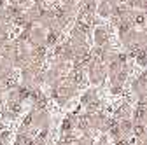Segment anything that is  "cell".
<instances>
[{
  "instance_id": "cell-4",
  "label": "cell",
  "mask_w": 147,
  "mask_h": 145,
  "mask_svg": "<svg viewBox=\"0 0 147 145\" xmlns=\"http://www.w3.org/2000/svg\"><path fill=\"white\" fill-rule=\"evenodd\" d=\"M11 140V131L9 130H4L2 133H0V145H7Z\"/></svg>"
},
{
  "instance_id": "cell-2",
  "label": "cell",
  "mask_w": 147,
  "mask_h": 145,
  "mask_svg": "<svg viewBox=\"0 0 147 145\" xmlns=\"http://www.w3.org/2000/svg\"><path fill=\"white\" fill-rule=\"evenodd\" d=\"M128 114H130V107H128V105H121L119 108H117V112H116V115L117 117H128Z\"/></svg>"
},
{
  "instance_id": "cell-3",
  "label": "cell",
  "mask_w": 147,
  "mask_h": 145,
  "mask_svg": "<svg viewBox=\"0 0 147 145\" xmlns=\"http://www.w3.org/2000/svg\"><path fill=\"white\" fill-rule=\"evenodd\" d=\"M133 23L135 25H144L145 23V12H135L133 14Z\"/></svg>"
},
{
  "instance_id": "cell-5",
  "label": "cell",
  "mask_w": 147,
  "mask_h": 145,
  "mask_svg": "<svg viewBox=\"0 0 147 145\" xmlns=\"http://www.w3.org/2000/svg\"><path fill=\"white\" fill-rule=\"evenodd\" d=\"M4 130H5V128H4V124H2V122H0V133H2Z\"/></svg>"
},
{
  "instance_id": "cell-1",
  "label": "cell",
  "mask_w": 147,
  "mask_h": 145,
  "mask_svg": "<svg viewBox=\"0 0 147 145\" xmlns=\"http://www.w3.org/2000/svg\"><path fill=\"white\" fill-rule=\"evenodd\" d=\"M95 40H96V46L98 47H105L107 46V40H109V35L105 32V28H96L95 30Z\"/></svg>"
}]
</instances>
